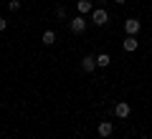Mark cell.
Listing matches in <instances>:
<instances>
[{"label":"cell","instance_id":"15","mask_svg":"<svg viewBox=\"0 0 152 139\" xmlns=\"http://www.w3.org/2000/svg\"><path fill=\"white\" fill-rule=\"evenodd\" d=\"M140 139H150V137H140Z\"/></svg>","mask_w":152,"mask_h":139},{"label":"cell","instance_id":"12","mask_svg":"<svg viewBox=\"0 0 152 139\" xmlns=\"http://www.w3.org/2000/svg\"><path fill=\"white\" fill-rule=\"evenodd\" d=\"M56 15L64 20V18H66V8H64V5H58V8H56Z\"/></svg>","mask_w":152,"mask_h":139},{"label":"cell","instance_id":"4","mask_svg":"<svg viewBox=\"0 0 152 139\" xmlns=\"http://www.w3.org/2000/svg\"><path fill=\"white\" fill-rule=\"evenodd\" d=\"M114 114H117V119H127L132 114V106L127 101H117L114 104Z\"/></svg>","mask_w":152,"mask_h":139},{"label":"cell","instance_id":"9","mask_svg":"<svg viewBox=\"0 0 152 139\" xmlns=\"http://www.w3.org/2000/svg\"><path fill=\"white\" fill-rule=\"evenodd\" d=\"M109 63H112V56H109V53H99L96 56V66H99V68H107Z\"/></svg>","mask_w":152,"mask_h":139},{"label":"cell","instance_id":"3","mask_svg":"<svg viewBox=\"0 0 152 139\" xmlns=\"http://www.w3.org/2000/svg\"><path fill=\"white\" fill-rule=\"evenodd\" d=\"M140 31H142V23L137 20V18H127L124 20V33L127 36H137Z\"/></svg>","mask_w":152,"mask_h":139},{"label":"cell","instance_id":"17","mask_svg":"<svg viewBox=\"0 0 152 139\" xmlns=\"http://www.w3.org/2000/svg\"><path fill=\"white\" fill-rule=\"evenodd\" d=\"M150 23H152V20H150Z\"/></svg>","mask_w":152,"mask_h":139},{"label":"cell","instance_id":"10","mask_svg":"<svg viewBox=\"0 0 152 139\" xmlns=\"http://www.w3.org/2000/svg\"><path fill=\"white\" fill-rule=\"evenodd\" d=\"M41 41H43V46H53V43H56V33L53 31H43Z\"/></svg>","mask_w":152,"mask_h":139},{"label":"cell","instance_id":"2","mask_svg":"<svg viewBox=\"0 0 152 139\" xmlns=\"http://www.w3.org/2000/svg\"><path fill=\"white\" fill-rule=\"evenodd\" d=\"M91 20L102 28V25H107V23H109V13L104 10V8H94V10H91Z\"/></svg>","mask_w":152,"mask_h":139},{"label":"cell","instance_id":"8","mask_svg":"<svg viewBox=\"0 0 152 139\" xmlns=\"http://www.w3.org/2000/svg\"><path fill=\"white\" fill-rule=\"evenodd\" d=\"M122 46H124V51H127V53H132V51H137V46H140V41H137V36H127Z\"/></svg>","mask_w":152,"mask_h":139},{"label":"cell","instance_id":"14","mask_svg":"<svg viewBox=\"0 0 152 139\" xmlns=\"http://www.w3.org/2000/svg\"><path fill=\"white\" fill-rule=\"evenodd\" d=\"M114 3H117V5H124V3H127V0H114Z\"/></svg>","mask_w":152,"mask_h":139},{"label":"cell","instance_id":"7","mask_svg":"<svg viewBox=\"0 0 152 139\" xmlns=\"http://www.w3.org/2000/svg\"><path fill=\"white\" fill-rule=\"evenodd\" d=\"M76 10H79V15H86V13L94 10L91 0H76Z\"/></svg>","mask_w":152,"mask_h":139},{"label":"cell","instance_id":"1","mask_svg":"<svg viewBox=\"0 0 152 139\" xmlns=\"http://www.w3.org/2000/svg\"><path fill=\"white\" fill-rule=\"evenodd\" d=\"M69 28H71V33L81 36V33L86 31V18H84V15H76V18H71V20H69Z\"/></svg>","mask_w":152,"mask_h":139},{"label":"cell","instance_id":"16","mask_svg":"<svg viewBox=\"0 0 152 139\" xmlns=\"http://www.w3.org/2000/svg\"><path fill=\"white\" fill-rule=\"evenodd\" d=\"M112 139H117V137H112Z\"/></svg>","mask_w":152,"mask_h":139},{"label":"cell","instance_id":"11","mask_svg":"<svg viewBox=\"0 0 152 139\" xmlns=\"http://www.w3.org/2000/svg\"><path fill=\"white\" fill-rule=\"evenodd\" d=\"M8 8H10V10H20V0H10Z\"/></svg>","mask_w":152,"mask_h":139},{"label":"cell","instance_id":"6","mask_svg":"<svg viewBox=\"0 0 152 139\" xmlns=\"http://www.w3.org/2000/svg\"><path fill=\"white\" fill-rule=\"evenodd\" d=\"M81 68L86 71V74L96 71V56H91V53H89V56H84V58H81Z\"/></svg>","mask_w":152,"mask_h":139},{"label":"cell","instance_id":"5","mask_svg":"<svg viewBox=\"0 0 152 139\" xmlns=\"http://www.w3.org/2000/svg\"><path fill=\"white\" fill-rule=\"evenodd\" d=\"M112 132H114V124H112V122H99L96 134H99L102 139H109V137H112Z\"/></svg>","mask_w":152,"mask_h":139},{"label":"cell","instance_id":"13","mask_svg":"<svg viewBox=\"0 0 152 139\" xmlns=\"http://www.w3.org/2000/svg\"><path fill=\"white\" fill-rule=\"evenodd\" d=\"M5 28H8V20H5V18H0V33L5 31Z\"/></svg>","mask_w":152,"mask_h":139}]
</instances>
